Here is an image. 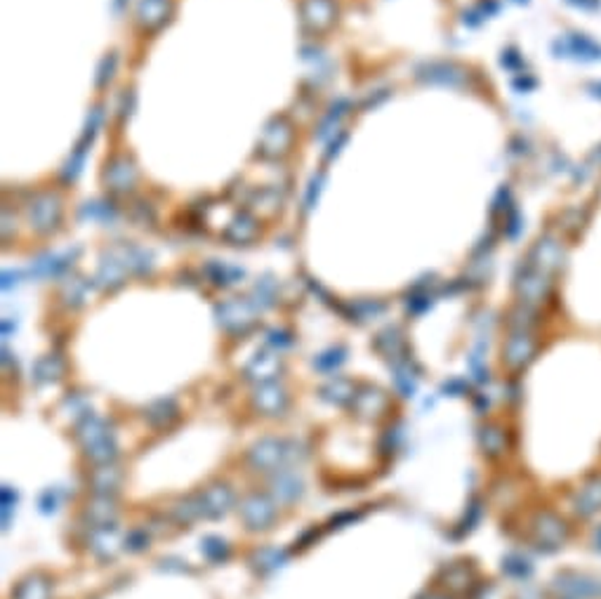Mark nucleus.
<instances>
[{"mask_svg": "<svg viewBox=\"0 0 601 599\" xmlns=\"http://www.w3.org/2000/svg\"><path fill=\"white\" fill-rule=\"evenodd\" d=\"M554 55L557 57H573L578 62L592 64V62H601V43L594 41L592 36L583 34V31H576V34L566 36V41L554 43Z\"/></svg>", "mask_w": 601, "mask_h": 599, "instance_id": "obj_1", "label": "nucleus"}, {"mask_svg": "<svg viewBox=\"0 0 601 599\" xmlns=\"http://www.w3.org/2000/svg\"><path fill=\"white\" fill-rule=\"evenodd\" d=\"M566 5L578 8L583 12H599L601 10V0H566Z\"/></svg>", "mask_w": 601, "mask_h": 599, "instance_id": "obj_2", "label": "nucleus"}, {"mask_svg": "<svg viewBox=\"0 0 601 599\" xmlns=\"http://www.w3.org/2000/svg\"><path fill=\"white\" fill-rule=\"evenodd\" d=\"M583 88H585L587 95L601 102V81H587V83L583 85Z\"/></svg>", "mask_w": 601, "mask_h": 599, "instance_id": "obj_3", "label": "nucleus"}]
</instances>
